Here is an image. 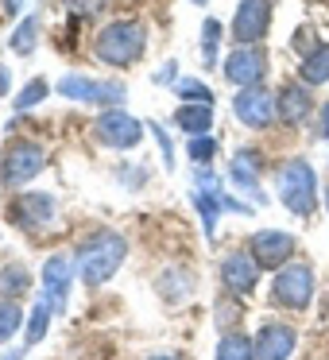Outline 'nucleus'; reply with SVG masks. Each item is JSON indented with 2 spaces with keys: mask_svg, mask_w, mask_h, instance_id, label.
Segmentation results:
<instances>
[{
  "mask_svg": "<svg viewBox=\"0 0 329 360\" xmlns=\"http://www.w3.org/2000/svg\"><path fill=\"white\" fill-rule=\"evenodd\" d=\"M8 82H12V78H8V70L0 66V94H8Z\"/></svg>",
  "mask_w": 329,
  "mask_h": 360,
  "instance_id": "36",
  "label": "nucleus"
},
{
  "mask_svg": "<svg viewBox=\"0 0 329 360\" xmlns=\"http://www.w3.org/2000/svg\"><path fill=\"white\" fill-rule=\"evenodd\" d=\"M148 128H151V136L159 140V151H163V163H167V171H171V167H174V148H171V140H167V132H163L159 124H148Z\"/></svg>",
  "mask_w": 329,
  "mask_h": 360,
  "instance_id": "31",
  "label": "nucleus"
},
{
  "mask_svg": "<svg viewBox=\"0 0 329 360\" xmlns=\"http://www.w3.org/2000/svg\"><path fill=\"white\" fill-rule=\"evenodd\" d=\"M186 155L194 159L198 167H205L213 155H217V143H213V136H209V132H205V136H194V140H190V148H186Z\"/></svg>",
  "mask_w": 329,
  "mask_h": 360,
  "instance_id": "29",
  "label": "nucleus"
},
{
  "mask_svg": "<svg viewBox=\"0 0 329 360\" xmlns=\"http://www.w3.org/2000/svg\"><path fill=\"white\" fill-rule=\"evenodd\" d=\"M20 326H24V310L16 302H0V345L12 341Z\"/></svg>",
  "mask_w": 329,
  "mask_h": 360,
  "instance_id": "24",
  "label": "nucleus"
},
{
  "mask_svg": "<svg viewBox=\"0 0 329 360\" xmlns=\"http://www.w3.org/2000/svg\"><path fill=\"white\" fill-rule=\"evenodd\" d=\"M51 310H55V306H51L47 295L32 306V314H27V329H24V349L43 341V333H47V326H51Z\"/></svg>",
  "mask_w": 329,
  "mask_h": 360,
  "instance_id": "19",
  "label": "nucleus"
},
{
  "mask_svg": "<svg viewBox=\"0 0 329 360\" xmlns=\"http://www.w3.org/2000/svg\"><path fill=\"white\" fill-rule=\"evenodd\" d=\"M306 112H310V94L302 86H290L279 94V120L283 124H302Z\"/></svg>",
  "mask_w": 329,
  "mask_h": 360,
  "instance_id": "17",
  "label": "nucleus"
},
{
  "mask_svg": "<svg viewBox=\"0 0 329 360\" xmlns=\"http://www.w3.org/2000/svg\"><path fill=\"white\" fill-rule=\"evenodd\" d=\"M43 167H47V155H43L39 143H12L4 151V159H0V182L4 186H24Z\"/></svg>",
  "mask_w": 329,
  "mask_h": 360,
  "instance_id": "6",
  "label": "nucleus"
},
{
  "mask_svg": "<svg viewBox=\"0 0 329 360\" xmlns=\"http://www.w3.org/2000/svg\"><path fill=\"white\" fill-rule=\"evenodd\" d=\"M32 287V275L24 271V267L20 264H12V267H4V279H0V290H4V295H24V290Z\"/></svg>",
  "mask_w": 329,
  "mask_h": 360,
  "instance_id": "25",
  "label": "nucleus"
},
{
  "mask_svg": "<svg viewBox=\"0 0 329 360\" xmlns=\"http://www.w3.org/2000/svg\"><path fill=\"white\" fill-rule=\"evenodd\" d=\"M143 47H148V32H143L140 20H112L109 27H101L97 32V58H101L105 66H132L140 63Z\"/></svg>",
  "mask_w": 329,
  "mask_h": 360,
  "instance_id": "1",
  "label": "nucleus"
},
{
  "mask_svg": "<svg viewBox=\"0 0 329 360\" xmlns=\"http://www.w3.org/2000/svg\"><path fill=\"white\" fill-rule=\"evenodd\" d=\"M190 4H205V0H190Z\"/></svg>",
  "mask_w": 329,
  "mask_h": 360,
  "instance_id": "39",
  "label": "nucleus"
},
{
  "mask_svg": "<svg viewBox=\"0 0 329 360\" xmlns=\"http://www.w3.org/2000/svg\"><path fill=\"white\" fill-rule=\"evenodd\" d=\"M35 32H39V24H35V16H27L24 24L16 27V35H12V51H16V55H32L35 51Z\"/></svg>",
  "mask_w": 329,
  "mask_h": 360,
  "instance_id": "26",
  "label": "nucleus"
},
{
  "mask_svg": "<svg viewBox=\"0 0 329 360\" xmlns=\"http://www.w3.org/2000/svg\"><path fill=\"white\" fill-rule=\"evenodd\" d=\"M148 360H182V356H171V352H159V356H148Z\"/></svg>",
  "mask_w": 329,
  "mask_h": 360,
  "instance_id": "37",
  "label": "nucleus"
},
{
  "mask_svg": "<svg viewBox=\"0 0 329 360\" xmlns=\"http://www.w3.org/2000/svg\"><path fill=\"white\" fill-rule=\"evenodd\" d=\"M325 205H329V194H325Z\"/></svg>",
  "mask_w": 329,
  "mask_h": 360,
  "instance_id": "40",
  "label": "nucleus"
},
{
  "mask_svg": "<svg viewBox=\"0 0 329 360\" xmlns=\"http://www.w3.org/2000/svg\"><path fill=\"white\" fill-rule=\"evenodd\" d=\"M298 333L290 326H279V321H267L256 333V360H287L295 352Z\"/></svg>",
  "mask_w": 329,
  "mask_h": 360,
  "instance_id": "13",
  "label": "nucleus"
},
{
  "mask_svg": "<svg viewBox=\"0 0 329 360\" xmlns=\"http://www.w3.org/2000/svg\"><path fill=\"white\" fill-rule=\"evenodd\" d=\"M264 70H267V63L256 47H236L233 55L225 58V78L240 89L259 86V82H264Z\"/></svg>",
  "mask_w": 329,
  "mask_h": 360,
  "instance_id": "12",
  "label": "nucleus"
},
{
  "mask_svg": "<svg viewBox=\"0 0 329 360\" xmlns=\"http://www.w3.org/2000/svg\"><path fill=\"white\" fill-rule=\"evenodd\" d=\"M194 205H198V213H202V225H205V233H217V217H221V190H198L194 194Z\"/></svg>",
  "mask_w": 329,
  "mask_h": 360,
  "instance_id": "21",
  "label": "nucleus"
},
{
  "mask_svg": "<svg viewBox=\"0 0 329 360\" xmlns=\"http://www.w3.org/2000/svg\"><path fill=\"white\" fill-rule=\"evenodd\" d=\"M271 298L279 306H287V310H306L314 298V271L306 264H283L275 271Z\"/></svg>",
  "mask_w": 329,
  "mask_h": 360,
  "instance_id": "4",
  "label": "nucleus"
},
{
  "mask_svg": "<svg viewBox=\"0 0 329 360\" xmlns=\"http://www.w3.org/2000/svg\"><path fill=\"white\" fill-rule=\"evenodd\" d=\"M221 279H225V287L233 290V295H252L259 283V264L252 252H228L225 259H221Z\"/></svg>",
  "mask_w": 329,
  "mask_h": 360,
  "instance_id": "11",
  "label": "nucleus"
},
{
  "mask_svg": "<svg viewBox=\"0 0 329 360\" xmlns=\"http://www.w3.org/2000/svg\"><path fill=\"white\" fill-rule=\"evenodd\" d=\"M66 287H70V259L51 256L47 264H43V295L51 298L55 314L63 310V302H66Z\"/></svg>",
  "mask_w": 329,
  "mask_h": 360,
  "instance_id": "15",
  "label": "nucleus"
},
{
  "mask_svg": "<svg viewBox=\"0 0 329 360\" xmlns=\"http://www.w3.org/2000/svg\"><path fill=\"white\" fill-rule=\"evenodd\" d=\"M4 4H8V12H20V4H24V0H4Z\"/></svg>",
  "mask_w": 329,
  "mask_h": 360,
  "instance_id": "38",
  "label": "nucleus"
},
{
  "mask_svg": "<svg viewBox=\"0 0 329 360\" xmlns=\"http://www.w3.org/2000/svg\"><path fill=\"white\" fill-rule=\"evenodd\" d=\"M8 213H12V221L24 225V229H43V225L55 221V198L51 194H24V198L12 202Z\"/></svg>",
  "mask_w": 329,
  "mask_h": 360,
  "instance_id": "14",
  "label": "nucleus"
},
{
  "mask_svg": "<svg viewBox=\"0 0 329 360\" xmlns=\"http://www.w3.org/2000/svg\"><path fill=\"white\" fill-rule=\"evenodd\" d=\"M66 8H70L74 16H97V12L105 8V0H66Z\"/></svg>",
  "mask_w": 329,
  "mask_h": 360,
  "instance_id": "30",
  "label": "nucleus"
},
{
  "mask_svg": "<svg viewBox=\"0 0 329 360\" xmlns=\"http://www.w3.org/2000/svg\"><path fill=\"white\" fill-rule=\"evenodd\" d=\"M217 43H221V24H217V20H205V24H202V55H205V66L217 63Z\"/></svg>",
  "mask_w": 329,
  "mask_h": 360,
  "instance_id": "27",
  "label": "nucleus"
},
{
  "mask_svg": "<svg viewBox=\"0 0 329 360\" xmlns=\"http://www.w3.org/2000/svg\"><path fill=\"white\" fill-rule=\"evenodd\" d=\"M271 27V0H240L233 16V39L236 47H252L259 43Z\"/></svg>",
  "mask_w": 329,
  "mask_h": 360,
  "instance_id": "8",
  "label": "nucleus"
},
{
  "mask_svg": "<svg viewBox=\"0 0 329 360\" xmlns=\"http://www.w3.org/2000/svg\"><path fill=\"white\" fill-rule=\"evenodd\" d=\"M248 252L256 256L259 267H283L290 256H295V236L279 233V229H264V233L252 236Z\"/></svg>",
  "mask_w": 329,
  "mask_h": 360,
  "instance_id": "10",
  "label": "nucleus"
},
{
  "mask_svg": "<svg viewBox=\"0 0 329 360\" xmlns=\"http://www.w3.org/2000/svg\"><path fill=\"white\" fill-rule=\"evenodd\" d=\"M217 360H256V341L244 333H225L217 345Z\"/></svg>",
  "mask_w": 329,
  "mask_h": 360,
  "instance_id": "20",
  "label": "nucleus"
},
{
  "mask_svg": "<svg viewBox=\"0 0 329 360\" xmlns=\"http://www.w3.org/2000/svg\"><path fill=\"white\" fill-rule=\"evenodd\" d=\"M256 171H259V159H256V151H236L233 167H228V174H233V182L244 190V194H252V202H267V194L259 190V179H256Z\"/></svg>",
  "mask_w": 329,
  "mask_h": 360,
  "instance_id": "16",
  "label": "nucleus"
},
{
  "mask_svg": "<svg viewBox=\"0 0 329 360\" xmlns=\"http://www.w3.org/2000/svg\"><path fill=\"white\" fill-rule=\"evenodd\" d=\"M55 89L63 97H70V101L109 105V109H120V101H124V94H128L120 82H97V78H86V74H66Z\"/></svg>",
  "mask_w": 329,
  "mask_h": 360,
  "instance_id": "5",
  "label": "nucleus"
},
{
  "mask_svg": "<svg viewBox=\"0 0 329 360\" xmlns=\"http://www.w3.org/2000/svg\"><path fill=\"white\" fill-rule=\"evenodd\" d=\"M43 97H47V82L35 78V82H27V86L16 94V109H20V112H24V109H35V105H39Z\"/></svg>",
  "mask_w": 329,
  "mask_h": 360,
  "instance_id": "28",
  "label": "nucleus"
},
{
  "mask_svg": "<svg viewBox=\"0 0 329 360\" xmlns=\"http://www.w3.org/2000/svg\"><path fill=\"white\" fill-rule=\"evenodd\" d=\"M275 186H279V202L295 217H310L314 213V205H318V182H314V167L306 159L283 163L279 174H275Z\"/></svg>",
  "mask_w": 329,
  "mask_h": 360,
  "instance_id": "3",
  "label": "nucleus"
},
{
  "mask_svg": "<svg viewBox=\"0 0 329 360\" xmlns=\"http://www.w3.org/2000/svg\"><path fill=\"white\" fill-rule=\"evenodd\" d=\"M93 132H97V140H101L105 148L128 151V148H136V143H140V136H143V124H140L136 117H128L124 109H105L101 117H97Z\"/></svg>",
  "mask_w": 329,
  "mask_h": 360,
  "instance_id": "7",
  "label": "nucleus"
},
{
  "mask_svg": "<svg viewBox=\"0 0 329 360\" xmlns=\"http://www.w3.org/2000/svg\"><path fill=\"white\" fill-rule=\"evenodd\" d=\"M128 244L120 240L117 233H97L89 244H82L78 252V275L89 283V287H101L117 275V267L124 264Z\"/></svg>",
  "mask_w": 329,
  "mask_h": 360,
  "instance_id": "2",
  "label": "nucleus"
},
{
  "mask_svg": "<svg viewBox=\"0 0 329 360\" xmlns=\"http://www.w3.org/2000/svg\"><path fill=\"white\" fill-rule=\"evenodd\" d=\"M321 136L329 140V105H321Z\"/></svg>",
  "mask_w": 329,
  "mask_h": 360,
  "instance_id": "35",
  "label": "nucleus"
},
{
  "mask_svg": "<svg viewBox=\"0 0 329 360\" xmlns=\"http://www.w3.org/2000/svg\"><path fill=\"white\" fill-rule=\"evenodd\" d=\"M295 47H298V51H302V47H310V32H306V27L295 35Z\"/></svg>",
  "mask_w": 329,
  "mask_h": 360,
  "instance_id": "34",
  "label": "nucleus"
},
{
  "mask_svg": "<svg viewBox=\"0 0 329 360\" xmlns=\"http://www.w3.org/2000/svg\"><path fill=\"white\" fill-rule=\"evenodd\" d=\"M171 78H174V63H167V66L155 70V82H171Z\"/></svg>",
  "mask_w": 329,
  "mask_h": 360,
  "instance_id": "33",
  "label": "nucleus"
},
{
  "mask_svg": "<svg viewBox=\"0 0 329 360\" xmlns=\"http://www.w3.org/2000/svg\"><path fill=\"white\" fill-rule=\"evenodd\" d=\"M174 120H179L182 132L205 136V132H209V124H213V105H182Z\"/></svg>",
  "mask_w": 329,
  "mask_h": 360,
  "instance_id": "18",
  "label": "nucleus"
},
{
  "mask_svg": "<svg viewBox=\"0 0 329 360\" xmlns=\"http://www.w3.org/2000/svg\"><path fill=\"white\" fill-rule=\"evenodd\" d=\"M233 112L240 117V124H248V128H267L279 117V101H271L267 89L252 86V89H240V94L233 97Z\"/></svg>",
  "mask_w": 329,
  "mask_h": 360,
  "instance_id": "9",
  "label": "nucleus"
},
{
  "mask_svg": "<svg viewBox=\"0 0 329 360\" xmlns=\"http://www.w3.org/2000/svg\"><path fill=\"white\" fill-rule=\"evenodd\" d=\"M174 94H179L182 101H190V105H213V89L202 86L198 78H179L174 82Z\"/></svg>",
  "mask_w": 329,
  "mask_h": 360,
  "instance_id": "23",
  "label": "nucleus"
},
{
  "mask_svg": "<svg viewBox=\"0 0 329 360\" xmlns=\"http://www.w3.org/2000/svg\"><path fill=\"white\" fill-rule=\"evenodd\" d=\"M194 182H198V190H221L217 179H213V171H205V167H198V171H194Z\"/></svg>",
  "mask_w": 329,
  "mask_h": 360,
  "instance_id": "32",
  "label": "nucleus"
},
{
  "mask_svg": "<svg viewBox=\"0 0 329 360\" xmlns=\"http://www.w3.org/2000/svg\"><path fill=\"white\" fill-rule=\"evenodd\" d=\"M302 82L306 86H321L329 82V47H318L302 58Z\"/></svg>",
  "mask_w": 329,
  "mask_h": 360,
  "instance_id": "22",
  "label": "nucleus"
}]
</instances>
